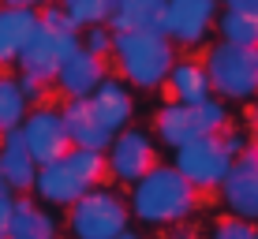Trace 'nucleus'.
<instances>
[{
  "label": "nucleus",
  "mask_w": 258,
  "mask_h": 239,
  "mask_svg": "<svg viewBox=\"0 0 258 239\" xmlns=\"http://www.w3.org/2000/svg\"><path fill=\"white\" fill-rule=\"evenodd\" d=\"M199 209V191L176 172L172 165L157 161L142 180L127 187V213L146 228H172L187 224Z\"/></svg>",
  "instance_id": "f257e3e1"
},
{
  "label": "nucleus",
  "mask_w": 258,
  "mask_h": 239,
  "mask_svg": "<svg viewBox=\"0 0 258 239\" xmlns=\"http://www.w3.org/2000/svg\"><path fill=\"white\" fill-rule=\"evenodd\" d=\"M105 180H109V172H105V153L68 146L60 157L38 165V176H34L30 194L41 202V206H49V209H68L71 202H79L83 194L101 187Z\"/></svg>",
  "instance_id": "f03ea898"
},
{
  "label": "nucleus",
  "mask_w": 258,
  "mask_h": 239,
  "mask_svg": "<svg viewBox=\"0 0 258 239\" xmlns=\"http://www.w3.org/2000/svg\"><path fill=\"white\" fill-rule=\"evenodd\" d=\"M109 60L116 64V78L131 90H161L180 52L161 30H127L112 38Z\"/></svg>",
  "instance_id": "7ed1b4c3"
},
{
  "label": "nucleus",
  "mask_w": 258,
  "mask_h": 239,
  "mask_svg": "<svg viewBox=\"0 0 258 239\" xmlns=\"http://www.w3.org/2000/svg\"><path fill=\"white\" fill-rule=\"evenodd\" d=\"M247 142H251V138H247V131L228 123V127L217 131V135L195 138V142L172 149V168H176V172H180L199 194H210V191L221 187V180L228 176L236 153H239Z\"/></svg>",
  "instance_id": "20e7f679"
},
{
  "label": "nucleus",
  "mask_w": 258,
  "mask_h": 239,
  "mask_svg": "<svg viewBox=\"0 0 258 239\" xmlns=\"http://www.w3.org/2000/svg\"><path fill=\"white\" fill-rule=\"evenodd\" d=\"M232 123V112H228L225 101L217 97H206V101H195V105H183V101H165L161 109L154 112V142L165 146V149H180L195 142V138H206V135H217Z\"/></svg>",
  "instance_id": "39448f33"
},
{
  "label": "nucleus",
  "mask_w": 258,
  "mask_h": 239,
  "mask_svg": "<svg viewBox=\"0 0 258 239\" xmlns=\"http://www.w3.org/2000/svg\"><path fill=\"white\" fill-rule=\"evenodd\" d=\"M202 67L210 78V94L225 105H247L258 97V49L210 41L202 52Z\"/></svg>",
  "instance_id": "423d86ee"
},
{
  "label": "nucleus",
  "mask_w": 258,
  "mask_h": 239,
  "mask_svg": "<svg viewBox=\"0 0 258 239\" xmlns=\"http://www.w3.org/2000/svg\"><path fill=\"white\" fill-rule=\"evenodd\" d=\"M127 224H131L127 198H123V191L109 187V183L94 187L90 194H83L79 202H71L64 209L68 239H116Z\"/></svg>",
  "instance_id": "0eeeda50"
},
{
  "label": "nucleus",
  "mask_w": 258,
  "mask_h": 239,
  "mask_svg": "<svg viewBox=\"0 0 258 239\" xmlns=\"http://www.w3.org/2000/svg\"><path fill=\"white\" fill-rule=\"evenodd\" d=\"M217 12H221L217 0H165L161 34L176 45V52L206 49L213 38Z\"/></svg>",
  "instance_id": "6e6552de"
},
{
  "label": "nucleus",
  "mask_w": 258,
  "mask_h": 239,
  "mask_svg": "<svg viewBox=\"0 0 258 239\" xmlns=\"http://www.w3.org/2000/svg\"><path fill=\"white\" fill-rule=\"evenodd\" d=\"M157 149L161 146L154 142V135H150L146 127H123V131L112 135V142L105 146V172L131 187L135 180H142V176L157 165Z\"/></svg>",
  "instance_id": "1a4fd4ad"
},
{
  "label": "nucleus",
  "mask_w": 258,
  "mask_h": 239,
  "mask_svg": "<svg viewBox=\"0 0 258 239\" xmlns=\"http://www.w3.org/2000/svg\"><path fill=\"white\" fill-rule=\"evenodd\" d=\"M217 194L232 217H243L251 224H258V142H247L236 153V161L228 168V176L221 180Z\"/></svg>",
  "instance_id": "9d476101"
},
{
  "label": "nucleus",
  "mask_w": 258,
  "mask_h": 239,
  "mask_svg": "<svg viewBox=\"0 0 258 239\" xmlns=\"http://www.w3.org/2000/svg\"><path fill=\"white\" fill-rule=\"evenodd\" d=\"M19 138H23V146L30 149V157H34L38 165L60 157V153L71 146L56 105H34V109L23 116V123H19Z\"/></svg>",
  "instance_id": "9b49d317"
},
{
  "label": "nucleus",
  "mask_w": 258,
  "mask_h": 239,
  "mask_svg": "<svg viewBox=\"0 0 258 239\" xmlns=\"http://www.w3.org/2000/svg\"><path fill=\"white\" fill-rule=\"evenodd\" d=\"M109 75H112L109 71V60L90 56L86 49H75L71 56L60 60L56 75H52V86L64 94V101H68V97H90Z\"/></svg>",
  "instance_id": "f8f14e48"
},
{
  "label": "nucleus",
  "mask_w": 258,
  "mask_h": 239,
  "mask_svg": "<svg viewBox=\"0 0 258 239\" xmlns=\"http://www.w3.org/2000/svg\"><path fill=\"white\" fill-rule=\"evenodd\" d=\"M86 101H90L94 116L101 120V127L112 131V135L123 131V127H131V120H135V94H131V86L116 75H109Z\"/></svg>",
  "instance_id": "ddd939ff"
},
{
  "label": "nucleus",
  "mask_w": 258,
  "mask_h": 239,
  "mask_svg": "<svg viewBox=\"0 0 258 239\" xmlns=\"http://www.w3.org/2000/svg\"><path fill=\"white\" fill-rule=\"evenodd\" d=\"M60 109V120H64V131H68V142L79 146V149H94V153H105V146L112 142V131L101 127V120L94 116L90 101L86 97H68Z\"/></svg>",
  "instance_id": "4468645a"
},
{
  "label": "nucleus",
  "mask_w": 258,
  "mask_h": 239,
  "mask_svg": "<svg viewBox=\"0 0 258 239\" xmlns=\"http://www.w3.org/2000/svg\"><path fill=\"white\" fill-rule=\"evenodd\" d=\"M8 239H64V224H60L56 209L41 206L34 194H15Z\"/></svg>",
  "instance_id": "2eb2a0df"
},
{
  "label": "nucleus",
  "mask_w": 258,
  "mask_h": 239,
  "mask_svg": "<svg viewBox=\"0 0 258 239\" xmlns=\"http://www.w3.org/2000/svg\"><path fill=\"white\" fill-rule=\"evenodd\" d=\"M15 67H19L23 78L52 86V75H56V67H60V41L52 38V34H45L41 26H34V30L26 34L19 56H15Z\"/></svg>",
  "instance_id": "dca6fc26"
},
{
  "label": "nucleus",
  "mask_w": 258,
  "mask_h": 239,
  "mask_svg": "<svg viewBox=\"0 0 258 239\" xmlns=\"http://www.w3.org/2000/svg\"><path fill=\"white\" fill-rule=\"evenodd\" d=\"M34 176H38V161L23 146L19 131L0 135V180H4V187L12 194H30Z\"/></svg>",
  "instance_id": "f3484780"
},
{
  "label": "nucleus",
  "mask_w": 258,
  "mask_h": 239,
  "mask_svg": "<svg viewBox=\"0 0 258 239\" xmlns=\"http://www.w3.org/2000/svg\"><path fill=\"white\" fill-rule=\"evenodd\" d=\"M161 90L168 94V101H183V105H195V101L213 97V94H210L206 67H202L199 56H180V60H176Z\"/></svg>",
  "instance_id": "a211bd4d"
},
{
  "label": "nucleus",
  "mask_w": 258,
  "mask_h": 239,
  "mask_svg": "<svg viewBox=\"0 0 258 239\" xmlns=\"http://www.w3.org/2000/svg\"><path fill=\"white\" fill-rule=\"evenodd\" d=\"M34 26H38V15H34V12L0 4V71L15 67V56H19L26 34H30Z\"/></svg>",
  "instance_id": "6ab92c4d"
},
{
  "label": "nucleus",
  "mask_w": 258,
  "mask_h": 239,
  "mask_svg": "<svg viewBox=\"0 0 258 239\" xmlns=\"http://www.w3.org/2000/svg\"><path fill=\"white\" fill-rule=\"evenodd\" d=\"M161 19H165V0H120L109 15V30L112 34L161 30Z\"/></svg>",
  "instance_id": "aec40b11"
},
{
  "label": "nucleus",
  "mask_w": 258,
  "mask_h": 239,
  "mask_svg": "<svg viewBox=\"0 0 258 239\" xmlns=\"http://www.w3.org/2000/svg\"><path fill=\"white\" fill-rule=\"evenodd\" d=\"M213 34L225 45H243V49H258V19L251 15H239L232 8H221L217 23H213Z\"/></svg>",
  "instance_id": "412c9836"
},
{
  "label": "nucleus",
  "mask_w": 258,
  "mask_h": 239,
  "mask_svg": "<svg viewBox=\"0 0 258 239\" xmlns=\"http://www.w3.org/2000/svg\"><path fill=\"white\" fill-rule=\"evenodd\" d=\"M26 112H30V101H26V94L19 86V75L0 71V135L19 131Z\"/></svg>",
  "instance_id": "4be33fe9"
},
{
  "label": "nucleus",
  "mask_w": 258,
  "mask_h": 239,
  "mask_svg": "<svg viewBox=\"0 0 258 239\" xmlns=\"http://www.w3.org/2000/svg\"><path fill=\"white\" fill-rule=\"evenodd\" d=\"M60 8L71 15V23L83 30V26H97V23H109L112 8L120 4V0H56Z\"/></svg>",
  "instance_id": "5701e85b"
},
{
  "label": "nucleus",
  "mask_w": 258,
  "mask_h": 239,
  "mask_svg": "<svg viewBox=\"0 0 258 239\" xmlns=\"http://www.w3.org/2000/svg\"><path fill=\"white\" fill-rule=\"evenodd\" d=\"M38 26H41L45 34H52L56 41H64V38H79V26L71 23V15H68L60 4H45V8H41V12H38Z\"/></svg>",
  "instance_id": "b1692460"
},
{
  "label": "nucleus",
  "mask_w": 258,
  "mask_h": 239,
  "mask_svg": "<svg viewBox=\"0 0 258 239\" xmlns=\"http://www.w3.org/2000/svg\"><path fill=\"white\" fill-rule=\"evenodd\" d=\"M112 38H116V34L109 30V23L83 26V30H79V49H86L90 56H101V60H109V52H112Z\"/></svg>",
  "instance_id": "393cba45"
},
{
  "label": "nucleus",
  "mask_w": 258,
  "mask_h": 239,
  "mask_svg": "<svg viewBox=\"0 0 258 239\" xmlns=\"http://www.w3.org/2000/svg\"><path fill=\"white\" fill-rule=\"evenodd\" d=\"M254 232H258V228L251 224V220L225 213V217H217V220H213L210 239H254Z\"/></svg>",
  "instance_id": "a878e982"
},
{
  "label": "nucleus",
  "mask_w": 258,
  "mask_h": 239,
  "mask_svg": "<svg viewBox=\"0 0 258 239\" xmlns=\"http://www.w3.org/2000/svg\"><path fill=\"white\" fill-rule=\"evenodd\" d=\"M12 209H15V194L12 191H0V239H8V228H12Z\"/></svg>",
  "instance_id": "bb28decb"
},
{
  "label": "nucleus",
  "mask_w": 258,
  "mask_h": 239,
  "mask_svg": "<svg viewBox=\"0 0 258 239\" xmlns=\"http://www.w3.org/2000/svg\"><path fill=\"white\" fill-rule=\"evenodd\" d=\"M19 86H23L26 101H30V109H34V105H45V94H49V86L34 83V78H23V75H19Z\"/></svg>",
  "instance_id": "cd10ccee"
},
{
  "label": "nucleus",
  "mask_w": 258,
  "mask_h": 239,
  "mask_svg": "<svg viewBox=\"0 0 258 239\" xmlns=\"http://www.w3.org/2000/svg\"><path fill=\"white\" fill-rule=\"evenodd\" d=\"M247 138L258 142V97H254V101H247Z\"/></svg>",
  "instance_id": "c85d7f7f"
},
{
  "label": "nucleus",
  "mask_w": 258,
  "mask_h": 239,
  "mask_svg": "<svg viewBox=\"0 0 258 239\" xmlns=\"http://www.w3.org/2000/svg\"><path fill=\"white\" fill-rule=\"evenodd\" d=\"M0 4H8V8H23V12H34V15H38L45 4H56V0H0Z\"/></svg>",
  "instance_id": "c756f323"
},
{
  "label": "nucleus",
  "mask_w": 258,
  "mask_h": 239,
  "mask_svg": "<svg viewBox=\"0 0 258 239\" xmlns=\"http://www.w3.org/2000/svg\"><path fill=\"white\" fill-rule=\"evenodd\" d=\"M225 8H232V12H239V15L258 19V0H225Z\"/></svg>",
  "instance_id": "7c9ffc66"
},
{
  "label": "nucleus",
  "mask_w": 258,
  "mask_h": 239,
  "mask_svg": "<svg viewBox=\"0 0 258 239\" xmlns=\"http://www.w3.org/2000/svg\"><path fill=\"white\" fill-rule=\"evenodd\" d=\"M168 239H199V232L187 228V224H172V228H168Z\"/></svg>",
  "instance_id": "2f4dec72"
},
{
  "label": "nucleus",
  "mask_w": 258,
  "mask_h": 239,
  "mask_svg": "<svg viewBox=\"0 0 258 239\" xmlns=\"http://www.w3.org/2000/svg\"><path fill=\"white\" fill-rule=\"evenodd\" d=\"M116 239H142V235H139V232H131V228H123V232H120Z\"/></svg>",
  "instance_id": "473e14b6"
},
{
  "label": "nucleus",
  "mask_w": 258,
  "mask_h": 239,
  "mask_svg": "<svg viewBox=\"0 0 258 239\" xmlns=\"http://www.w3.org/2000/svg\"><path fill=\"white\" fill-rule=\"evenodd\" d=\"M0 191H4V180H0Z\"/></svg>",
  "instance_id": "72a5a7b5"
},
{
  "label": "nucleus",
  "mask_w": 258,
  "mask_h": 239,
  "mask_svg": "<svg viewBox=\"0 0 258 239\" xmlns=\"http://www.w3.org/2000/svg\"><path fill=\"white\" fill-rule=\"evenodd\" d=\"M217 4H225V0H217Z\"/></svg>",
  "instance_id": "f704fd0d"
},
{
  "label": "nucleus",
  "mask_w": 258,
  "mask_h": 239,
  "mask_svg": "<svg viewBox=\"0 0 258 239\" xmlns=\"http://www.w3.org/2000/svg\"><path fill=\"white\" fill-rule=\"evenodd\" d=\"M254 239H258V232H254Z\"/></svg>",
  "instance_id": "c9c22d12"
}]
</instances>
